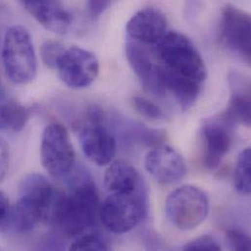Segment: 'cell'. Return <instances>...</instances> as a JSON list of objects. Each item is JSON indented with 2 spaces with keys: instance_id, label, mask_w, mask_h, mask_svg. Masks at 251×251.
<instances>
[{
  "instance_id": "1",
  "label": "cell",
  "mask_w": 251,
  "mask_h": 251,
  "mask_svg": "<svg viewBox=\"0 0 251 251\" xmlns=\"http://www.w3.org/2000/svg\"><path fill=\"white\" fill-rule=\"evenodd\" d=\"M1 58L8 78L15 84L30 83L36 76L37 59L28 30L12 25L4 35Z\"/></svg>"
},
{
  "instance_id": "2",
  "label": "cell",
  "mask_w": 251,
  "mask_h": 251,
  "mask_svg": "<svg viewBox=\"0 0 251 251\" xmlns=\"http://www.w3.org/2000/svg\"><path fill=\"white\" fill-rule=\"evenodd\" d=\"M157 55L164 68L201 83L206 79L204 61L185 34L175 30L167 32L157 42Z\"/></svg>"
},
{
  "instance_id": "3",
  "label": "cell",
  "mask_w": 251,
  "mask_h": 251,
  "mask_svg": "<svg viewBox=\"0 0 251 251\" xmlns=\"http://www.w3.org/2000/svg\"><path fill=\"white\" fill-rule=\"evenodd\" d=\"M98 210V190L94 182L86 177L67 196L65 209L57 227L68 237H77L94 225Z\"/></svg>"
},
{
  "instance_id": "4",
  "label": "cell",
  "mask_w": 251,
  "mask_h": 251,
  "mask_svg": "<svg viewBox=\"0 0 251 251\" xmlns=\"http://www.w3.org/2000/svg\"><path fill=\"white\" fill-rule=\"evenodd\" d=\"M209 206V200L204 191L196 186L186 185L169 194L165 202V212L174 227L189 231L205 220Z\"/></svg>"
},
{
  "instance_id": "5",
  "label": "cell",
  "mask_w": 251,
  "mask_h": 251,
  "mask_svg": "<svg viewBox=\"0 0 251 251\" xmlns=\"http://www.w3.org/2000/svg\"><path fill=\"white\" fill-rule=\"evenodd\" d=\"M79 140L84 154L95 164L105 166L115 157L116 138L106 127L105 115L99 107L90 106L86 110Z\"/></svg>"
},
{
  "instance_id": "6",
  "label": "cell",
  "mask_w": 251,
  "mask_h": 251,
  "mask_svg": "<svg viewBox=\"0 0 251 251\" xmlns=\"http://www.w3.org/2000/svg\"><path fill=\"white\" fill-rule=\"evenodd\" d=\"M146 210V194L143 189L131 194H111L103 202L100 216L109 231L125 234L141 222Z\"/></svg>"
},
{
  "instance_id": "7",
  "label": "cell",
  "mask_w": 251,
  "mask_h": 251,
  "mask_svg": "<svg viewBox=\"0 0 251 251\" xmlns=\"http://www.w3.org/2000/svg\"><path fill=\"white\" fill-rule=\"evenodd\" d=\"M40 159L45 171L53 178H64L72 171L75 152L65 126L53 123L45 127L41 145Z\"/></svg>"
},
{
  "instance_id": "8",
  "label": "cell",
  "mask_w": 251,
  "mask_h": 251,
  "mask_svg": "<svg viewBox=\"0 0 251 251\" xmlns=\"http://www.w3.org/2000/svg\"><path fill=\"white\" fill-rule=\"evenodd\" d=\"M56 70L67 86L82 89L95 81L99 75L100 65L92 52L75 46L66 49Z\"/></svg>"
},
{
  "instance_id": "9",
  "label": "cell",
  "mask_w": 251,
  "mask_h": 251,
  "mask_svg": "<svg viewBox=\"0 0 251 251\" xmlns=\"http://www.w3.org/2000/svg\"><path fill=\"white\" fill-rule=\"evenodd\" d=\"M220 37L231 51L247 63L251 59V19L249 13L232 5H226L221 14Z\"/></svg>"
},
{
  "instance_id": "10",
  "label": "cell",
  "mask_w": 251,
  "mask_h": 251,
  "mask_svg": "<svg viewBox=\"0 0 251 251\" xmlns=\"http://www.w3.org/2000/svg\"><path fill=\"white\" fill-rule=\"evenodd\" d=\"M145 166L151 176L161 185L179 183L187 174L183 156L169 146H157L145 158Z\"/></svg>"
},
{
  "instance_id": "11",
  "label": "cell",
  "mask_w": 251,
  "mask_h": 251,
  "mask_svg": "<svg viewBox=\"0 0 251 251\" xmlns=\"http://www.w3.org/2000/svg\"><path fill=\"white\" fill-rule=\"evenodd\" d=\"M231 124L220 115L204 121L202 126L203 163L209 169H216L233 144Z\"/></svg>"
},
{
  "instance_id": "12",
  "label": "cell",
  "mask_w": 251,
  "mask_h": 251,
  "mask_svg": "<svg viewBox=\"0 0 251 251\" xmlns=\"http://www.w3.org/2000/svg\"><path fill=\"white\" fill-rule=\"evenodd\" d=\"M166 16L153 7H147L137 12L127 23L128 36L139 43L153 44L159 42L167 33Z\"/></svg>"
},
{
  "instance_id": "13",
  "label": "cell",
  "mask_w": 251,
  "mask_h": 251,
  "mask_svg": "<svg viewBox=\"0 0 251 251\" xmlns=\"http://www.w3.org/2000/svg\"><path fill=\"white\" fill-rule=\"evenodd\" d=\"M126 58L140 79L143 87L154 95H163L160 84L159 65L154 64L151 54L139 42L128 41L126 46Z\"/></svg>"
},
{
  "instance_id": "14",
  "label": "cell",
  "mask_w": 251,
  "mask_h": 251,
  "mask_svg": "<svg viewBox=\"0 0 251 251\" xmlns=\"http://www.w3.org/2000/svg\"><path fill=\"white\" fill-rule=\"evenodd\" d=\"M231 98L220 116L231 125L251 126V82L244 75L234 72L229 76Z\"/></svg>"
},
{
  "instance_id": "15",
  "label": "cell",
  "mask_w": 251,
  "mask_h": 251,
  "mask_svg": "<svg viewBox=\"0 0 251 251\" xmlns=\"http://www.w3.org/2000/svg\"><path fill=\"white\" fill-rule=\"evenodd\" d=\"M159 76L162 93H170L182 109H189L196 103L201 91V82L183 76L161 65Z\"/></svg>"
},
{
  "instance_id": "16",
  "label": "cell",
  "mask_w": 251,
  "mask_h": 251,
  "mask_svg": "<svg viewBox=\"0 0 251 251\" xmlns=\"http://www.w3.org/2000/svg\"><path fill=\"white\" fill-rule=\"evenodd\" d=\"M26 10L41 25L58 34L66 33L73 23V16L59 0H38Z\"/></svg>"
},
{
  "instance_id": "17",
  "label": "cell",
  "mask_w": 251,
  "mask_h": 251,
  "mask_svg": "<svg viewBox=\"0 0 251 251\" xmlns=\"http://www.w3.org/2000/svg\"><path fill=\"white\" fill-rule=\"evenodd\" d=\"M104 180L111 194H131L144 189L138 171L123 160L116 161L108 167Z\"/></svg>"
},
{
  "instance_id": "18",
  "label": "cell",
  "mask_w": 251,
  "mask_h": 251,
  "mask_svg": "<svg viewBox=\"0 0 251 251\" xmlns=\"http://www.w3.org/2000/svg\"><path fill=\"white\" fill-rule=\"evenodd\" d=\"M41 215L42 207L39 202L19 197L15 205L12 206L10 229L17 234L27 233L41 222Z\"/></svg>"
},
{
  "instance_id": "19",
  "label": "cell",
  "mask_w": 251,
  "mask_h": 251,
  "mask_svg": "<svg viewBox=\"0 0 251 251\" xmlns=\"http://www.w3.org/2000/svg\"><path fill=\"white\" fill-rule=\"evenodd\" d=\"M29 118V110L17 102L0 104V129L20 132L25 127Z\"/></svg>"
},
{
  "instance_id": "20",
  "label": "cell",
  "mask_w": 251,
  "mask_h": 251,
  "mask_svg": "<svg viewBox=\"0 0 251 251\" xmlns=\"http://www.w3.org/2000/svg\"><path fill=\"white\" fill-rule=\"evenodd\" d=\"M234 185L239 194L250 196L251 192V148L244 150L238 157L234 173Z\"/></svg>"
},
{
  "instance_id": "21",
  "label": "cell",
  "mask_w": 251,
  "mask_h": 251,
  "mask_svg": "<svg viewBox=\"0 0 251 251\" xmlns=\"http://www.w3.org/2000/svg\"><path fill=\"white\" fill-rule=\"evenodd\" d=\"M66 51L64 45L56 40H46L40 47V57L46 67L51 70H56L58 64Z\"/></svg>"
},
{
  "instance_id": "22",
  "label": "cell",
  "mask_w": 251,
  "mask_h": 251,
  "mask_svg": "<svg viewBox=\"0 0 251 251\" xmlns=\"http://www.w3.org/2000/svg\"><path fill=\"white\" fill-rule=\"evenodd\" d=\"M109 247L97 233H82L70 246L71 251H107Z\"/></svg>"
},
{
  "instance_id": "23",
  "label": "cell",
  "mask_w": 251,
  "mask_h": 251,
  "mask_svg": "<svg viewBox=\"0 0 251 251\" xmlns=\"http://www.w3.org/2000/svg\"><path fill=\"white\" fill-rule=\"evenodd\" d=\"M132 105L138 114L150 121H159L163 119L161 109L144 97H134L132 99Z\"/></svg>"
},
{
  "instance_id": "24",
  "label": "cell",
  "mask_w": 251,
  "mask_h": 251,
  "mask_svg": "<svg viewBox=\"0 0 251 251\" xmlns=\"http://www.w3.org/2000/svg\"><path fill=\"white\" fill-rule=\"evenodd\" d=\"M183 250L186 251H221V246L212 236L204 235L187 243Z\"/></svg>"
},
{
  "instance_id": "25",
  "label": "cell",
  "mask_w": 251,
  "mask_h": 251,
  "mask_svg": "<svg viewBox=\"0 0 251 251\" xmlns=\"http://www.w3.org/2000/svg\"><path fill=\"white\" fill-rule=\"evenodd\" d=\"M227 242L234 251H251V238L241 230H229L226 234Z\"/></svg>"
},
{
  "instance_id": "26",
  "label": "cell",
  "mask_w": 251,
  "mask_h": 251,
  "mask_svg": "<svg viewBox=\"0 0 251 251\" xmlns=\"http://www.w3.org/2000/svg\"><path fill=\"white\" fill-rule=\"evenodd\" d=\"M12 206L8 197L0 191V233H4L10 229Z\"/></svg>"
},
{
  "instance_id": "27",
  "label": "cell",
  "mask_w": 251,
  "mask_h": 251,
  "mask_svg": "<svg viewBox=\"0 0 251 251\" xmlns=\"http://www.w3.org/2000/svg\"><path fill=\"white\" fill-rule=\"evenodd\" d=\"M9 147L7 143L0 138V183L4 180L9 168Z\"/></svg>"
},
{
  "instance_id": "28",
  "label": "cell",
  "mask_w": 251,
  "mask_h": 251,
  "mask_svg": "<svg viewBox=\"0 0 251 251\" xmlns=\"http://www.w3.org/2000/svg\"><path fill=\"white\" fill-rule=\"evenodd\" d=\"M113 0H88L87 8L93 18L100 17L111 5Z\"/></svg>"
},
{
  "instance_id": "29",
  "label": "cell",
  "mask_w": 251,
  "mask_h": 251,
  "mask_svg": "<svg viewBox=\"0 0 251 251\" xmlns=\"http://www.w3.org/2000/svg\"><path fill=\"white\" fill-rule=\"evenodd\" d=\"M5 98H6V91L0 77V103H2L5 100Z\"/></svg>"
},
{
  "instance_id": "30",
  "label": "cell",
  "mask_w": 251,
  "mask_h": 251,
  "mask_svg": "<svg viewBox=\"0 0 251 251\" xmlns=\"http://www.w3.org/2000/svg\"><path fill=\"white\" fill-rule=\"evenodd\" d=\"M38 0H20V2L23 4V6L27 9L29 6H31L32 4H34L35 2H37Z\"/></svg>"
}]
</instances>
